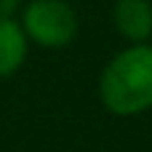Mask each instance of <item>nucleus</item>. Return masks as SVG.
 <instances>
[{
	"mask_svg": "<svg viewBox=\"0 0 152 152\" xmlns=\"http://www.w3.org/2000/svg\"><path fill=\"white\" fill-rule=\"evenodd\" d=\"M27 56V35L19 21L0 19V77L13 75Z\"/></svg>",
	"mask_w": 152,
	"mask_h": 152,
	"instance_id": "20e7f679",
	"label": "nucleus"
},
{
	"mask_svg": "<svg viewBox=\"0 0 152 152\" xmlns=\"http://www.w3.org/2000/svg\"><path fill=\"white\" fill-rule=\"evenodd\" d=\"M27 40L43 48H64L77 35V16L64 0H29L21 16Z\"/></svg>",
	"mask_w": 152,
	"mask_h": 152,
	"instance_id": "f03ea898",
	"label": "nucleus"
},
{
	"mask_svg": "<svg viewBox=\"0 0 152 152\" xmlns=\"http://www.w3.org/2000/svg\"><path fill=\"white\" fill-rule=\"evenodd\" d=\"M115 27L126 40H131V45L147 43V37L152 35V3L150 0H118Z\"/></svg>",
	"mask_w": 152,
	"mask_h": 152,
	"instance_id": "7ed1b4c3",
	"label": "nucleus"
},
{
	"mask_svg": "<svg viewBox=\"0 0 152 152\" xmlns=\"http://www.w3.org/2000/svg\"><path fill=\"white\" fill-rule=\"evenodd\" d=\"M102 102L115 115H139L152 107V45L139 43L120 51L102 72Z\"/></svg>",
	"mask_w": 152,
	"mask_h": 152,
	"instance_id": "f257e3e1",
	"label": "nucleus"
},
{
	"mask_svg": "<svg viewBox=\"0 0 152 152\" xmlns=\"http://www.w3.org/2000/svg\"><path fill=\"white\" fill-rule=\"evenodd\" d=\"M19 8V0H0V19H13Z\"/></svg>",
	"mask_w": 152,
	"mask_h": 152,
	"instance_id": "39448f33",
	"label": "nucleus"
}]
</instances>
